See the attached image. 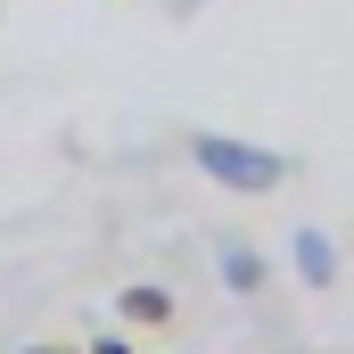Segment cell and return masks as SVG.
Segmentation results:
<instances>
[{"mask_svg": "<svg viewBox=\"0 0 354 354\" xmlns=\"http://www.w3.org/2000/svg\"><path fill=\"white\" fill-rule=\"evenodd\" d=\"M189 157L223 181V189H280V181H288V157L248 149V140H223V132H198V140H189Z\"/></svg>", "mask_w": 354, "mask_h": 354, "instance_id": "obj_1", "label": "cell"}, {"mask_svg": "<svg viewBox=\"0 0 354 354\" xmlns=\"http://www.w3.org/2000/svg\"><path fill=\"white\" fill-rule=\"evenodd\" d=\"M115 313H124L132 330H165V322H174V297H165L157 280H132V288L115 297Z\"/></svg>", "mask_w": 354, "mask_h": 354, "instance_id": "obj_2", "label": "cell"}, {"mask_svg": "<svg viewBox=\"0 0 354 354\" xmlns=\"http://www.w3.org/2000/svg\"><path fill=\"white\" fill-rule=\"evenodd\" d=\"M297 264H305V280H330V248L305 231V248H297Z\"/></svg>", "mask_w": 354, "mask_h": 354, "instance_id": "obj_3", "label": "cell"}, {"mask_svg": "<svg viewBox=\"0 0 354 354\" xmlns=\"http://www.w3.org/2000/svg\"><path fill=\"white\" fill-rule=\"evenodd\" d=\"M83 354H132V346H124V338H91Z\"/></svg>", "mask_w": 354, "mask_h": 354, "instance_id": "obj_4", "label": "cell"}, {"mask_svg": "<svg viewBox=\"0 0 354 354\" xmlns=\"http://www.w3.org/2000/svg\"><path fill=\"white\" fill-rule=\"evenodd\" d=\"M25 354H83V346H25Z\"/></svg>", "mask_w": 354, "mask_h": 354, "instance_id": "obj_5", "label": "cell"}]
</instances>
